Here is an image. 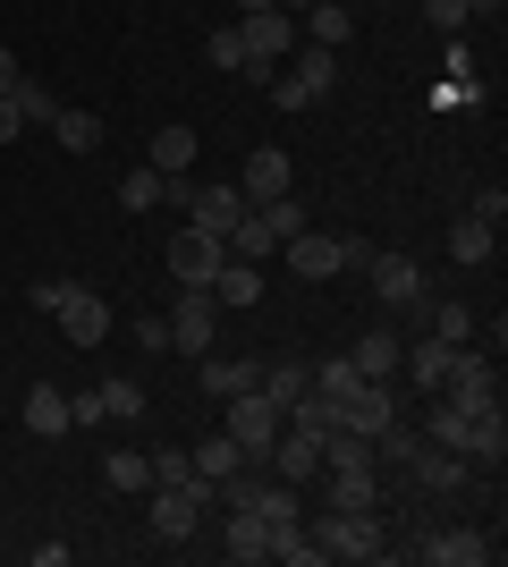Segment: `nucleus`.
I'll list each match as a JSON object with an SVG mask.
<instances>
[{
	"label": "nucleus",
	"mask_w": 508,
	"mask_h": 567,
	"mask_svg": "<svg viewBox=\"0 0 508 567\" xmlns=\"http://www.w3.org/2000/svg\"><path fill=\"white\" fill-rule=\"evenodd\" d=\"M314 550L356 567V559H382L390 543H382V517H373V508H331V517L314 525Z\"/></svg>",
	"instance_id": "1"
},
{
	"label": "nucleus",
	"mask_w": 508,
	"mask_h": 567,
	"mask_svg": "<svg viewBox=\"0 0 508 567\" xmlns=\"http://www.w3.org/2000/svg\"><path fill=\"white\" fill-rule=\"evenodd\" d=\"M220 432L246 450V466H263L271 457V441H280V406L263 399V390H238V399L220 406Z\"/></svg>",
	"instance_id": "2"
},
{
	"label": "nucleus",
	"mask_w": 508,
	"mask_h": 567,
	"mask_svg": "<svg viewBox=\"0 0 508 567\" xmlns=\"http://www.w3.org/2000/svg\"><path fill=\"white\" fill-rule=\"evenodd\" d=\"M162 322H169V348L178 355H212L220 348V297L212 288H178V306H169Z\"/></svg>",
	"instance_id": "3"
},
{
	"label": "nucleus",
	"mask_w": 508,
	"mask_h": 567,
	"mask_svg": "<svg viewBox=\"0 0 508 567\" xmlns=\"http://www.w3.org/2000/svg\"><path fill=\"white\" fill-rule=\"evenodd\" d=\"M238 43H246V76H271L297 51V18L289 9H255V18L238 25Z\"/></svg>",
	"instance_id": "4"
},
{
	"label": "nucleus",
	"mask_w": 508,
	"mask_h": 567,
	"mask_svg": "<svg viewBox=\"0 0 508 567\" xmlns=\"http://www.w3.org/2000/svg\"><path fill=\"white\" fill-rule=\"evenodd\" d=\"M51 322H60V339H69V348H102V339H111V306H102L94 288H60V306H51Z\"/></svg>",
	"instance_id": "5"
},
{
	"label": "nucleus",
	"mask_w": 508,
	"mask_h": 567,
	"mask_svg": "<svg viewBox=\"0 0 508 567\" xmlns=\"http://www.w3.org/2000/svg\"><path fill=\"white\" fill-rule=\"evenodd\" d=\"M153 399L136 390V381H102L94 399H69V424H145Z\"/></svg>",
	"instance_id": "6"
},
{
	"label": "nucleus",
	"mask_w": 508,
	"mask_h": 567,
	"mask_svg": "<svg viewBox=\"0 0 508 567\" xmlns=\"http://www.w3.org/2000/svg\"><path fill=\"white\" fill-rule=\"evenodd\" d=\"M440 399L466 406V415H475V406H491V399H500V381H491V355L458 348V355H449V373H440Z\"/></svg>",
	"instance_id": "7"
},
{
	"label": "nucleus",
	"mask_w": 508,
	"mask_h": 567,
	"mask_svg": "<svg viewBox=\"0 0 508 567\" xmlns=\"http://www.w3.org/2000/svg\"><path fill=\"white\" fill-rule=\"evenodd\" d=\"M212 271H220V237H204L187 220V229L169 237V280H178V288H212Z\"/></svg>",
	"instance_id": "8"
},
{
	"label": "nucleus",
	"mask_w": 508,
	"mask_h": 567,
	"mask_svg": "<svg viewBox=\"0 0 508 567\" xmlns=\"http://www.w3.org/2000/svg\"><path fill=\"white\" fill-rule=\"evenodd\" d=\"M390 415H398V399H390V381H356V390L339 399V432H364V441H373V432H382Z\"/></svg>",
	"instance_id": "9"
},
{
	"label": "nucleus",
	"mask_w": 508,
	"mask_h": 567,
	"mask_svg": "<svg viewBox=\"0 0 508 567\" xmlns=\"http://www.w3.org/2000/svg\"><path fill=\"white\" fill-rule=\"evenodd\" d=\"M491 534H466V525H449V534H424V543H415V559H433V567H484L491 559Z\"/></svg>",
	"instance_id": "10"
},
{
	"label": "nucleus",
	"mask_w": 508,
	"mask_h": 567,
	"mask_svg": "<svg viewBox=\"0 0 508 567\" xmlns=\"http://www.w3.org/2000/svg\"><path fill=\"white\" fill-rule=\"evenodd\" d=\"M458 457H475V466H500V457H508V415H500V399L466 415V441H458Z\"/></svg>",
	"instance_id": "11"
},
{
	"label": "nucleus",
	"mask_w": 508,
	"mask_h": 567,
	"mask_svg": "<svg viewBox=\"0 0 508 567\" xmlns=\"http://www.w3.org/2000/svg\"><path fill=\"white\" fill-rule=\"evenodd\" d=\"M297 178H289V153L280 144H263V153H246V178H238V195L246 204H271V195H289Z\"/></svg>",
	"instance_id": "12"
},
{
	"label": "nucleus",
	"mask_w": 508,
	"mask_h": 567,
	"mask_svg": "<svg viewBox=\"0 0 508 567\" xmlns=\"http://www.w3.org/2000/svg\"><path fill=\"white\" fill-rule=\"evenodd\" d=\"M364 271H373V288H382V306H415V297H424V262L415 255H373Z\"/></svg>",
	"instance_id": "13"
},
{
	"label": "nucleus",
	"mask_w": 508,
	"mask_h": 567,
	"mask_svg": "<svg viewBox=\"0 0 508 567\" xmlns=\"http://www.w3.org/2000/svg\"><path fill=\"white\" fill-rule=\"evenodd\" d=\"M187 213H195V229H204V237H229L246 213H255V204H246L238 187H195V204H187Z\"/></svg>",
	"instance_id": "14"
},
{
	"label": "nucleus",
	"mask_w": 508,
	"mask_h": 567,
	"mask_svg": "<svg viewBox=\"0 0 508 567\" xmlns=\"http://www.w3.org/2000/svg\"><path fill=\"white\" fill-rule=\"evenodd\" d=\"M289 85H297L305 102H322V94L339 85V51H322V43H297V51H289Z\"/></svg>",
	"instance_id": "15"
},
{
	"label": "nucleus",
	"mask_w": 508,
	"mask_h": 567,
	"mask_svg": "<svg viewBox=\"0 0 508 567\" xmlns=\"http://www.w3.org/2000/svg\"><path fill=\"white\" fill-rule=\"evenodd\" d=\"M271 466L289 474V483L322 474V432H297V424H280V441H271Z\"/></svg>",
	"instance_id": "16"
},
{
	"label": "nucleus",
	"mask_w": 508,
	"mask_h": 567,
	"mask_svg": "<svg viewBox=\"0 0 508 567\" xmlns=\"http://www.w3.org/2000/svg\"><path fill=\"white\" fill-rule=\"evenodd\" d=\"M255 390H263V399L289 415V406L314 390V364H305V355H280V364H263V381H255Z\"/></svg>",
	"instance_id": "17"
},
{
	"label": "nucleus",
	"mask_w": 508,
	"mask_h": 567,
	"mask_svg": "<svg viewBox=\"0 0 508 567\" xmlns=\"http://www.w3.org/2000/svg\"><path fill=\"white\" fill-rule=\"evenodd\" d=\"M220 550H229V559H271V525L255 517V508H229V517H220Z\"/></svg>",
	"instance_id": "18"
},
{
	"label": "nucleus",
	"mask_w": 508,
	"mask_h": 567,
	"mask_svg": "<svg viewBox=\"0 0 508 567\" xmlns=\"http://www.w3.org/2000/svg\"><path fill=\"white\" fill-rule=\"evenodd\" d=\"M25 432H34V441H60V432H69V390L34 381V390H25Z\"/></svg>",
	"instance_id": "19"
},
{
	"label": "nucleus",
	"mask_w": 508,
	"mask_h": 567,
	"mask_svg": "<svg viewBox=\"0 0 508 567\" xmlns=\"http://www.w3.org/2000/svg\"><path fill=\"white\" fill-rule=\"evenodd\" d=\"M195 364H204V390H212V399H238V390H255V381H263V364H246V355H195Z\"/></svg>",
	"instance_id": "20"
},
{
	"label": "nucleus",
	"mask_w": 508,
	"mask_h": 567,
	"mask_svg": "<svg viewBox=\"0 0 508 567\" xmlns=\"http://www.w3.org/2000/svg\"><path fill=\"white\" fill-rule=\"evenodd\" d=\"M289 271H297V280H331V271H339V237L297 229V237H289Z\"/></svg>",
	"instance_id": "21"
},
{
	"label": "nucleus",
	"mask_w": 508,
	"mask_h": 567,
	"mask_svg": "<svg viewBox=\"0 0 508 567\" xmlns=\"http://www.w3.org/2000/svg\"><path fill=\"white\" fill-rule=\"evenodd\" d=\"M407 466H415V483H424V492H458V483H466V457H458V450H440V441H433V450L415 441Z\"/></svg>",
	"instance_id": "22"
},
{
	"label": "nucleus",
	"mask_w": 508,
	"mask_h": 567,
	"mask_svg": "<svg viewBox=\"0 0 508 567\" xmlns=\"http://www.w3.org/2000/svg\"><path fill=\"white\" fill-rule=\"evenodd\" d=\"M398 355H407V348H398V339H390V331H356V348H348V364H356L364 381H390V373H398Z\"/></svg>",
	"instance_id": "23"
},
{
	"label": "nucleus",
	"mask_w": 508,
	"mask_h": 567,
	"mask_svg": "<svg viewBox=\"0 0 508 567\" xmlns=\"http://www.w3.org/2000/svg\"><path fill=\"white\" fill-rule=\"evenodd\" d=\"M305 18V43H322V51H339L348 34H356V18H348V0H314V9H297Z\"/></svg>",
	"instance_id": "24"
},
{
	"label": "nucleus",
	"mask_w": 508,
	"mask_h": 567,
	"mask_svg": "<svg viewBox=\"0 0 508 567\" xmlns=\"http://www.w3.org/2000/svg\"><path fill=\"white\" fill-rule=\"evenodd\" d=\"M491 246H500V220H484V213H466L458 229H449V255L475 271V262H491Z\"/></svg>",
	"instance_id": "25"
},
{
	"label": "nucleus",
	"mask_w": 508,
	"mask_h": 567,
	"mask_svg": "<svg viewBox=\"0 0 508 567\" xmlns=\"http://www.w3.org/2000/svg\"><path fill=\"white\" fill-rule=\"evenodd\" d=\"M153 169H162V178H187L195 169V127H153Z\"/></svg>",
	"instance_id": "26"
},
{
	"label": "nucleus",
	"mask_w": 508,
	"mask_h": 567,
	"mask_svg": "<svg viewBox=\"0 0 508 567\" xmlns=\"http://www.w3.org/2000/svg\"><path fill=\"white\" fill-rule=\"evenodd\" d=\"M187 457H195V474H204L212 492H220V483H229V474L246 466V450H238V441H229V432H212V441H204V450H187Z\"/></svg>",
	"instance_id": "27"
},
{
	"label": "nucleus",
	"mask_w": 508,
	"mask_h": 567,
	"mask_svg": "<svg viewBox=\"0 0 508 567\" xmlns=\"http://www.w3.org/2000/svg\"><path fill=\"white\" fill-rule=\"evenodd\" d=\"M212 297H220V306H263V271H255V262H220Z\"/></svg>",
	"instance_id": "28"
},
{
	"label": "nucleus",
	"mask_w": 508,
	"mask_h": 567,
	"mask_svg": "<svg viewBox=\"0 0 508 567\" xmlns=\"http://www.w3.org/2000/svg\"><path fill=\"white\" fill-rule=\"evenodd\" d=\"M120 204H127V213H162V204H169V178H162V169H127V178H120Z\"/></svg>",
	"instance_id": "29"
},
{
	"label": "nucleus",
	"mask_w": 508,
	"mask_h": 567,
	"mask_svg": "<svg viewBox=\"0 0 508 567\" xmlns=\"http://www.w3.org/2000/svg\"><path fill=\"white\" fill-rule=\"evenodd\" d=\"M9 94H18V118H25V127H51V118H60V94H51L43 76H18Z\"/></svg>",
	"instance_id": "30"
},
{
	"label": "nucleus",
	"mask_w": 508,
	"mask_h": 567,
	"mask_svg": "<svg viewBox=\"0 0 508 567\" xmlns=\"http://www.w3.org/2000/svg\"><path fill=\"white\" fill-rule=\"evenodd\" d=\"M373 466H331V508H373Z\"/></svg>",
	"instance_id": "31"
},
{
	"label": "nucleus",
	"mask_w": 508,
	"mask_h": 567,
	"mask_svg": "<svg viewBox=\"0 0 508 567\" xmlns=\"http://www.w3.org/2000/svg\"><path fill=\"white\" fill-rule=\"evenodd\" d=\"M449 355H458L449 339H424V348H415V355H398V364L415 373V390H440V373H449Z\"/></svg>",
	"instance_id": "32"
},
{
	"label": "nucleus",
	"mask_w": 508,
	"mask_h": 567,
	"mask_svg": "<svg viewBox=\"0 0 508 567\" xmlns=\"http://www.w3.org/2000/svg\"><path fill=\"white\" fill-rule=\"evenodd\" d=\"M102 483H111V492H153V457H136V450L102 457Z\"/></svg>",
	"instance_id": "33"
},
{
	"label": "nucleus",
	"mask_w": 508,
	"mask_h": 567,
	"mask_svg": "<svg viewBox=\"0 0 508 567\" xmlns=\"http://www.w3.org/2000/svg\"><path fill=\"white\" fill-rule=\"evenodd\" d=\"M280 424H297V432H339V399H322V390H305V399L280 415Z\"/></svg>",
	"instance_id": "34"
},
{
	"label": "nucleus",
	"mask_w": 508,
	"mask_h": 567,
	"mask_svg": "<svg viewBox=\"0 0 508 567\" xmlns=\"http://www.w3.org/2000/svg\"><path fill=\"white\" fill-rule=\"evenodd\" d=\"M51 136L69 144V153H94V144H102V118L94 111H60V118H51Z\"/></svg>",
	"instance_id": "35"
},
{
	"label": "nucleus",
	"mask_w": 508,
	"mask_h": 567,
	"mask_svg": "<svg viewBox=\"0 0 508 567\" xmlns=\"http://www.w3.org/2000/svg\"><path fill=\"white\" fill-rule=\"evenodd\" d=\"M475 9H491V0H424L433 34H466V18H475Z\"/></svg>",
	"instance_id": "36"
},
{
	"label": "nucleus",
	"mask_w": 508,
	"mask_h": 567,
	"mask_svg": "<svg viewBox=\"0 0 508 567\" xmlns=\"http://www.w3.org/2000/svg\"><path fill=\"white\" fill-rule=\"evenodd\" d=\"M424 441H440V450H458V441H466V406H449V399H440L433 415H424Z\"/></svg>",
	"instance_id": "37"
},
{
	"label": "nucleus",
	"mask_w": 508,
	"mask_h": 567,
	"mask_svg": "<svg viewBox=\"0 0 508 567\" xmlns=\"http://www.w3.org/2000/svg\"><path fill=\"white\" fill-rule=\"evenodd\" d=\"M433 339H449V348H466V339H475V313H466L458 297H449V306H433Z\"/></svg>",
	"instance_id": "38"
},
{
	"label": "nucleus",
	"mask_w": 508,
	"mask_h": 567,
	"mask_svg": "<svg viewBox=\"0 0 508 567\" xmlns=\"http://www.w3.org/2000/svg\"><path fill=\"white\" fill-rule=\"evenodd\" d=\"M356 364H348V355H331V364H314V390H322V399H348V390H356Z\"/></svg>",
	"instance_id": "39"
},
{
	"label": "nucleus",
	"mask_w": 508,
	"mask_h": 567,
	"mask_svg": "<svg viewBox=\"0 0 508 567\" xmlns=\"http://www.w3.org/2000/svg\"><path fill=\"white\" fill-rule=\"evenodd\" d=\"M212 69H238V76H246V43H238V25H229V34H212Z\"/></svg>",
	"instance_id": "40"
},
{
	"label": "nucleus",
	"mask_w": 508,
	"mask_h": 567,
	"mask_svg": "<svg viewBox=\"0 0 508 567\" xmlns=\"http://www.w3.org/2000/svg\"><path fill=\"white\" fill-rule=\"evenodd\" d=\"M178 474H195L187 450H162V457H153V483H178Z\"/></svg>",
	"instance_id": "41"
},
{
	"label": "nucleus",
	"mask_w": 508,
	"mask_h": 567,
	"mask_svg": "<svg viewBox=\"0 0 508 567\" xmlns=\"http://www.w3.org/2000/svg\"><path fill=\"white\" fill-rule=\"evenodd\" d=\"M18 127H25V118H18V94H0V144H18Z\"/></svg>",
	"instance_id": "42"
},
{
	"label": "nucleus",
	"mask_w": 508,
	"mask_h": 567,
	"mask_svg": "<svg viewBox=\"0 0 508 567\" xmlns=\"http://www.w3.org/2000/svg\"><path fill=\"white\" fill-rule=\"evenodd\" d=\"M9 85H18V51L0 43V94H9Z\"/></svg>",
	"instance_id": "43"
},
{
	"label": "nucleus",
	"mask_w": 508,
	"mask_h": 567,
	"mask_svg": "<svg viewBox=\"0 0 508 567\" xmlns=\"http://www.w3.org/2000/svg\"><path fill=\"white\" fill-rule=\"evenodd\" d=\"M238 9H246V18H255V9H289V0H238Z\"/></svg>",
	"instance_id": "44"
}]
</instances>
